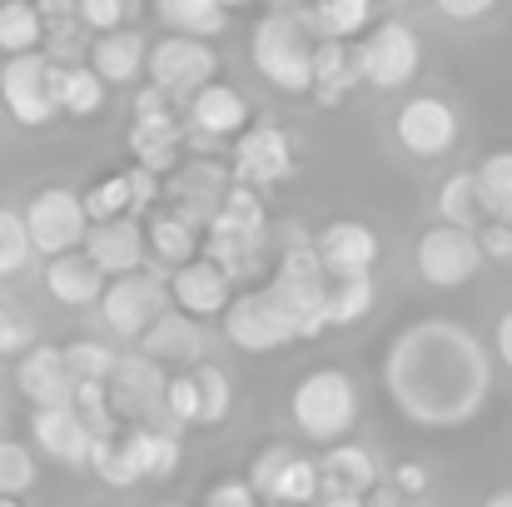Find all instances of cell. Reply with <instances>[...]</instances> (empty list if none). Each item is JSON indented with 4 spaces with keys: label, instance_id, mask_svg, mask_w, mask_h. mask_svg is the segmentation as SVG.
Wrapping results in <instances>:
<instances>
[{
    "label": "cell",
    "instance_id": "obj_1",
    "mask_svg": "<svg viewBox=\"0 0 512 507\" xmlns=\"http://www.w3.org/2000/svg\"><path fill=\"white\" fill-rule=\"evenodd\" d=\"M383 388L418 428H463L493 393V353L483 338L448 319H418L388 343Z\"/></svg>",
    "mask_w": 512,
    "mask_h": 507
},
{
    "label": "cell",
    "instance_id": "obj_2",
    "mask_svg": "<svg viewBox=\"0 0 512 507\" xmlns=\"http://www.w3.org/2000/svg\"><path fill=\"white\" fill-rule=\"evenodd\" d=\"M204 259L214 269H224V279H244V274H259L264 254H269V214H264V199L244 184H229L204 239H199Z\"/></svg>",
    "mask_w": 512,
    "mask_h": 507
},
{
    "label": "cell",
    "instance_id": "obj_3",
    "mask_svg": "<svg viewBox=\"0 0 512 507\" xmlns=\"http://www.w3.org/2000/svg\"><path fill=\"white\" fill-rule=\"evenodd\" d=\"M314 30L304 25V15H294V10H269V15H259V25H254V35H249V60H254V70L274 85V90H284V95H309V70H314Z\"/></svg>",
    "mask_w": 512,
    "mask_h": 507
},
{
    "label": "cell",
    "instance_id": "obj_4",
    "mask_svg": "<svg viewBox=\"0 0 512 507\" xmlns=\"http://www.w3.org/2000/svg\"><path fill=\"white\" fill-rule=\"evenodd\" d=\"M358 408H363L358 383H353L343 368H314V373H304V378L294 383V393H289V418H294V428H299L309 443H324V448L348 443V433H353V423H358Z\"/></svg>",
    "mask_w": 512,
    "mask_h": 507
},
{
    "label": "cell",
    "instance_id": "obj_5",
    "mask_svg": "<svg viewBox=\"0 0 512 507\" xmlns=\"http://www.w3.org/2000/svg\"><path fill=\"white\" fill-rule=\"evenodd\" d=\"M269 294L279 299V309L294 319V334L299 338H319L329 334V314H324V299H329V279L314 259V244L309 239H289L279 264H274V279H269Z\"/></svg>",
    "mask_w": 512,
    "mask_h": 507
},
{
    "label": "cell",
    "instance_id": "obj_6",
    "mask_svg": "<svg viewBox=\"0 0 512 507\" xmlns=\"http://www.w3.org/2000/svg\"><path fill=\"white\" fill-rule=\"evenodd\" d=\"M20 224H25L30 254H45V259H55V254H75V249L85 244V229H90L80 194L65 189V184H50V189L30 194Z\"/></svg>",
    "mask_w": 512,
    "mask_h": 507
},
{
    "label": "cell",
    "instance_id": "obj_7",
    "mask_svg": "<svg viewBox=\"0 0 512 507\" xmlns=\"http://www.w3.org/2000/svg\"><path fill=\"white\" fill-rule=\"evenodd\" d=\"M353 50H358V75L373 90H403L418 75V65H423V40L403 20L373 25L363 35V45H353Z\"/></svg>",
    "mask_w": 512,
    "mask_h": 507
},
{
    "label": "cell",
    "instance_id": "obj_8",
    "mask_svg": "<svg viewBox=\"0 0 512 507\" xmlns=\"http://www.w3.org/2000/svg\"><path fill=\"white\" fill-rule=\"evenodd\" d=\"M145 70H150V85L165 90L174 105H184L194 90H204L219 70V55L209 40H189V35H165L160 45H150L145 55Z\"/></svg>",
    "mask_w": 512,
    "mask_h": 507
},
{
    "label": "cell",
    "instance_id": "obj_9",
    "mask_svg": "<svg viewBox=\"0 0 512 507\" xmlns=\"http://www.w3.org/2000/svg\"><path fill=\"white\" fill-rule=\"evenodd\" d=\"M224 334L234 348H244V353H274V348H284V343H294V319L279 309V299L269 294V289H244V294H234L229 304H224Z\"/></svg>",
    "mask_w": 512,
    "mask_h": 507
},
{
    "label": "cell",
    "instance_id": "obj_10",
    "mask_svg": "<svg viewBox=\"0 0 512 507\" xmlns=\"http://www.w3.org/2000/svg\"><path fill=\"white\" fill-rule=\"evenodd\" d=\"M413 264H418L423 284H433V289H463V284L478 279L483 249H478V239L468 229L433 224V229H423V239L413 249Z\"/></svg>",
    "mask_w": 512,
    "mask_h": 507
},
{
    "label": "cell",
    "instance_id": "obj_11",
    "mask_svg": "<svg viewBox=\"0 0 512 507\" xmlns=\"http://www.w3.org/2000/svg\"><path fill=\"white\" fill-rule=\"evenodd\" d=\"M0 105L15 125L25 130H40L55 120V95H50V60L45 50H30V55H10L0 65Z\"/></svg>",
    "mask_w": 512,
    "mask_h": 507
},
{
    "label": "cell",
    "instance_id": "obj_12",
    "mask_svg": "<svg viewBox=\"0 0 512 507\" xmlns=\"http://www.w3.org/2000/svg\"><path fill=\"white\" fill-rule=\"evenodd\" d=\"M229 174L244 189H269L284 184L294 174V135L279 125H249L244 135H234V155H229Z\"/></svg>",
    "mask_w": 512,
    "mask_h": 507
},
{
    "label": "cell",
    "instance_id": "obj_13",
    "mask_svg": "<svg viewBox=\"0 0 512 507\" xmlns=\"http://www.w3.org/2000/svg\"><path fill=\"white\" fill-rule=\"evenodd\" d=\"M95 309H100L105 329L115 338H140L170 309V289H165V279H155V274H125V279H115V284L100 294Z\"/></svg>",
    "mask_w": 512,
    "mask_h": 507
},
{
    "label": "cell",
    "instance_id": "obj_14",
    "mask_svg": "<svg viewBox=\"0 0 512 507\" xmlns=\"http://www.w3.org/2000/svg\"><path fill=\"white\" fill-rule=\"evenodd\" d=\"M393 135H398V145L413 160H443L458 145V110L448 100H438V95H413L398 110Z\"/></svg>",
    "mask_w": 512,
    "mask_h": 507
},
{
    "label": "cell",
    "instance_id": "obj_15",
    "mask_svg": "<svg viewBox=\"0 0 512 507\" xmlns=\"http://www.w3.org/2000/svg\"><path fill=\"white\" fill-rule=\"evenodd\" d=\"M184 125H189V140L194 145H219V140H234L249 130V100L224 85V80H209L204 90H194L184 100Z\"/></svg>",
    "mask_w": 512,
    "mask_h": 507
},
{
    "label": "cell",
    "instance_id": "obj_16",
    "mask_svg": "<svg viewBox=\"0 0 512 507\" xmlns=\"http://www.w3.org/2000/svg\"><path fill=\"white\" fill-rule=\"evenodd\" d=\"M314 259L324 279H358L378 264V234L363 219H334L314 239Z\"/></svg>",
    "mask_w": 512,
    "mask_h": 507
},
{
    "label": "cell",
    "instance_id": "obj_17",
    "mask_svg": "<svg viewBox=\"0 0 512 507\" xmlns=\"http://www.w3.org/2000/svg\"><path fill=\"white\" fill-rule=\"evenodd\" d=\"M224 189H229L224 165H214V160H184L170 179V199H174L170 214L204 234L209 219H214V209H219V199H224Z\"/></svg>",
    "mask_w": 512,
    "mask_h": 507
},
{
    "label": "cell",
    "instance_id": "obj_18",
    "mask_svg": "<svg viewBox=\"0 0 512 507\" xmlns=\"http://www.w3.org/2000/svg\"><path fill=\"white\" fill-rule=\"evenodd\" d=\"M80 254H85L100 274H115V279L140 274V269H145V224H135L130 214H125V219H110V224H90Z\"/></svg>",
    "mask_w": 512,
    "mask_h": 507
},
{
    "label": "cell",
    "instance_id": "obj_19",
    "mask_svg": "<svg viewBox=\"0 0 512 507\" xmlns=\"http://www.w3.org/2000/svg\"><path fill=\"white\" fill-rule=\"evenodd\" d=\"M170 304L179 314H189L194 324L199 319H219L224 314V304L234 299V284L224 279V269H214L204 254L199 259H189V264H179L170 274Z\"/></svg>",
    "mask_w": 512,
    "mask_h": 507
},
{
    "label": "cell",
    "instance_id": "obj_20",
    "mask_svg": "<svg viewBox=\"0 0 512 507\" xmlns=\"http://www.w3.org/2000/svg\"><path fill=\"white\" fill-rule=\"evenodd\" d=\"M15 388L35 403V408H70V373H65V358L55 343H30L20 358H15Z\"/></svg>",
    "mask_w": 512,
    "mask_h": 507
},
{
    "label": "cell",
    "instance_id": "obj_21",
    "mask_svg": "<svg viewBox=\"0 0 512 507\" xmlns=\"http://www.w3.org/2000/svg\"><path fill=\"white\" fill-rule=\"evenodd\" d=\"M45 294L60 304V309H95L100 294H105V274L75 249V254H55L45 259Z\"/></svg>",
    "mask_w": 512,
    "mask_h": 507
},
{
    "label": "cell",
    "instance_id": "obj_22",
    "mask_svg": "<svg viewBox=\"0 0 512 507\" xmlns=\"http://www.w3.org/2000/svg\"><path fill=\"white\" fill-rule=\"evenodd\" d=\"M30 433H35V443H40V453L45 458H55V463H65V468H85L90 463V433H85V423L75 418V408H35L30 413Z\"/></svg>",
    "mask_w": 512,
    "mask_h": 507
},
{
    "label": "cell",
    "instance_id": "obj_23",
    "mask_svg": "<svg viewBox=\"0 0 512 507\" xmlns=\"http://www.w3.org/2000/svg\"><path fill=\"white\" fill-rule=\"evenodd\" d=\"M145 35L140 30H110V35H95L90 50H85V65L100 75V85H130L145 75Z\"/></svg>",
    "mask_w": 512,
    "mask_h": 507
},
{
    "label": "cell",
    "instance_id": "obj_24",
    "mask_svg": "<svg viewBox=\"0 0 512 507\" xmlns=\"http://www.w3.org/2000/svg\"><path fill=\"white\" fill-rule=\"evenodd\" d=\"M105 393H110V408H115V413H150V408L160 403V393H165V373H160V363H150L145 353H130V358L115 363Z\"/></svg>",
    "mask_w": 512,
    "mask_h": 507
},
{
    "label": "cell",
    "instance_id": "obj_25",
    "mask_svg": "<svg viewBox=\"0 0 512 507\" xmlns=\"http://www.w3.org/2000/svg\"><path fill=\"white\" fill-rule=\"evenodd\" d=\"M358 85H363L358 50L348 40H319L314 45V70H309V95L319 105H339L343 95H353Z\"/></svg>",
    "mask_w": 512,
    "mask_h": 507
},
{
    "label": "cell",
    "instance_id": "obj_26",
    "mask_svg": "<svg viewBox=\"0 0 512 507\" xmlns=\"http://www.w3.org/2000/svg\"><path fill=\"white\" fill-rule=\"evenodd\" d=\"M140 353L150 363H199L204 358V329L179 314V309H165L145 334H140Z\"/></svg>",
    "mask_w": 512,
    "mask_h": 507
},
{
    "label": "cell",
    "instance_id": "obj_27",
    "mask_svg": "<svg viewBox=\"0 0 512 507\" xmlns=\"http://www.w3.org/2000/svg\"><path fill=\"white\" fill-rule=\"evenodd\" d=\"M120 443V458L130 463V473L145 483H165L174 478V468H179V438L165 433V428H130L125 438H115Z\"/></svg>",
    "mask_w": 512,
    "mask_h": 507
},
{
    "label": "cell",
    "instance_id": "obj_28",
    "mask_svg": "<svg viewBox=\"0 0 512 507\" xmlns=\"http://www.w3.org/2000/svg\"><path fill=\"white\" fill-rule=\"evenodd\" d=\"M319 478H324V493H353V498H363V493L378 488L383 468L373 463L368 448L334 443V448H324V458H319Z\"/></svg>",
    "mask_w": 512,
    "mask_h": 507
},
{
    "label": "cell",
    "instance_id": "obj_29",
    "mask_svg": "<svg viewBox=\"0 0 512 507\" xmlns=\"http://www.w3.org/2000/svg\"><path fill=\"white\" fill-rule=\"evenodd\" d=\"M50 95H55V115L70 120H90L105 105V85L90 65H50Z\"/></svg>",
    "mask_w": 512,
    "mask_h": 507
},
{
    "label": "cell",
    "instance_id": "obj_30",
    "mask_svg": "<svg viewBox=\"0 0 512 507\" xmlns=\"http://www.w3.org/2000/svg\"><path fill=\"white\" fill-rule=\"evenodd\" d=\"M179 150H184V120L170 125H130V155L145 174H174L179 169Z\"/></svg>",
    "mask_w": 512,
    "mask_h": 507
},
{
    "label": "cell",
    "instance_id": "obj_31",
    "mask_svg": "<svg viewBox=\"0 0 512 507\" xmlns=\"http://www.w3.org/2000/svg\"><path fill=\"white\" fill-rule=\"evenodd\" d=\"M368 20H373V0H309L304 15L314 40H353L358 30H368Z\"/></svg>",
    "mask_w": 512,
    "mask_h": 507
},
{
    "label": "cell",
    "instance_id": "obj_32",
    "mask_svg": "<svg viewBox=\"0 0 512 507\" xmlns=\"http://www.w3.org/2000/svg\"><path fill=\"white\" fill-rule=\"evenodd\" d=\"M155 15L170 25V35H189V40H209L229 25V10L219 0H155Z\"/></svg>",
    "mask_w": 512,
    "mask_h": 507
},
{
    "label": "cell",
    "instance_id": "obj_33",
    "mask_svg": "<svg viewBox=\"0 0 512 507\" xmlns=\"http://www.w3.org/2000/svg\"><path fill=\"white\" fill-rule=\"evenodd\" d=\"M473 184H478L483 219L488 224H512V150L488 155L483 165L473 169Z\"/></svg>",
    "mask_w": 512,
    "mask_h": 507
},
{
    "label": "cell",
    "instance_id": "obj_34",
    "mask_svg": "<svg viewBox=\"0 0 512 507\" xmlns=\"http://www.w3.org/2000/svg\"><path fill=\"white\" fill-rule=\"evenodd\" d=\"M199 229H189L184 219H174L170 209H160V214H150V224H145V249H155L170 269L179 264H189V259H199Z\"/></svg>",
    "mask_w": 512,
    "mask_h": 507
},
{
    "label": "cell",
    "instance_id": "obj_35",
    "mask_svg": "<svg viewBox=\"0 0 512 507\" xmlns=\"http://www.w3.org/2000/svg\"><path fill=\"white\" fill-rule=\"evenodd\" d=\"M373 274H358V279H329V299H324V314H329V329H353L373 314Z\"/></svg>",
    "mask_w": 512,
    "mask_h": 507
},
{
    "label": "cell",
    "instance_id": "obj_36",
    "mask_svg": "<svg viewBox=\"0 0 512 507\" xmlns=\"http://www.w3.org/2000/svg\"><path fill=\"white\" fill-rule=\"evenodd\" d=\"M45 45V20L30 0H0V50L10 55H30Z\"/></svg>",
    "mask_w": 512,
    "mask_h": 507
},
{
    "label": "cell",
    "instance_id": "obj_37",
    "mask_svg": "<svg viewBox=\"0 0 512 507\" xmlns=\"http://www.w3.org/2000/svg\"><path fill=\"white\" fill-rule=\"evenodd\" d=\"M438 214H443V224L468 229V234L488 224V219H483V204H478L473 169H458V174H448V179H443V189H438Z\"/></svg>",
    "mask_w": 512,
    "mask_h": 507
},
{
    "label": "cell",
    "instance_id": "obj_38",
    "mask_svg": "<svg viewBox=\"0 0 512 507\" xmlns=\"http://www.w3.org/2000/svg\"><path fill=\"white\" fill-rule=\"evenodd\" d=\"M60 358H65L70 383H110V373L120 363V353L105 338H75V343L60 348Z\"/></svg>",
    "mask_w": 512,
    "mask_h": 507
},
{
    "label": "cell",
    "instance_id": "obj_39",
    "mask_svg": "<svg viewBox=\"0 0 512 507\" xmlns=\"http://www.w3.org/2000/svg\"><path fill=\"white\" fill-rule=\"evenodd\" d=\"M319 493H324L319 463L294 453V458L284 463V473L274 478V488H269V503H274V507H309V503H319Z\"/></svg>",
    "mask_w": 512,
    "mask_h": 507
},
{
    "label": "cell",
    "instance_id": "obj_40",
    "mask_svg": "<svg viewBox=\"0 0 512 507\" xmlns=\"http://www.w3.org/2000/svg\"><path fill=\"white\" fill-rule=\"evenodd\" d=\"M194 388H199V428L224 423L229 408H234V383H229V373L214 368V363H204V368L194 373Z\"/></svg>",
    "mask_w": 512,
    "mask_h": 507
},
{
    "label": "cell",
    "instance_id": "obj_41",
    "mask_svg": "<svg viewBox=\"0 0 512 507\" xmlns=\"http://www.w3.org/2000/svg\"><path fill=\"white\" fill-rule=\"evenodd\" d=\"M80 204H85V219L90 224H110V219H125L130 214V184H125V174H110V179H95L85 194H80Z\"/></svg>",
    "mask_w": 512,
    "mask_h": 507
},
{
    "label": "cell",
    "instance_id": "obj_42",
    "mask_svg": "<svg viewBox=\"0 0 512 507\" xmlns=\"http://www.w3.org/2000/svg\"><path fill=\"white\" fill-rule=\"evenodd\" d=\"M35 488V458L25 443L0 438V498H20Z\"/></svg>",
    "mask_w": 512,
    "mask_h": 507
},
{
    "label": "cell",
    "instance_id": "obj_43",
    "mask_svg": "<svg viewBox=\"0 0 512 507\" xmlns=\"http://www.w3.org/2000/svg\"><path fill=\"white\" fill-rule=\"evenodd\" d=\"M135 10H140V0H75V20H80V30H90V35L125 30Z\"/></svg>",
    "mask_w": 512,
    "mask_h": 507
},
{
    "label": "cell",
    "instance_id": "obj_44",
    "mask_svg": "<svg viewBox=\"0 0 512 507\" xmlns=\"http://www.w3.org/2000/svg\"><path fill=\"white\" fill-rule=\"evenodd\" d=\"M30 259H35V254H30V239H25L20 214L0 204V279L25 274V264H30Z\"/></svg>",
    "mask_w": 512,
    "mask_h": 507
},
{
    "label": "cell",
    "instance_id": "obj_45",
    "mask_svg": "<svg viewBox=\"0 0 512 507\" xmlns=\"http://www.w3.org/2000/svg\"><path fill=\"white\" fill-rule=\"evenodd\" d=\"M160 408L170 413V423H174V428H194V423H199V388H194V373H179V378H165Z\"/></svg>",
    "mask_w": 512,
    "mask_h": 507
},
{
    "label": "cell",
    "instance_id": "obj_46",
    "mask_svg": "<svg viewBox=\"0 0 512 507\" xmlns=\"http://www.w3.org/2000/svg\"><path fill=\"white\" fill-rule=\"evenodd\" d=\"M294 458V448H264V453H254V463H249V493L254 498H264L269 503V488H274V478L284 473V463Z\"/></svg>",
    "mask_w": 512,
    "mask_h": 507
},
{
    "label": "cell",
    "instance_id": "obj_47",
    "mask_svg": "<svg viewBox=\"0 0 512 507\" xmlns=\"http://www.w3.org/2000/svg\"><path fill=\"white\" fill-rule=\"evenodd\" d=\"M170 120H179V105H174L165 90L145 85V90L135 95V125H170Z\"/></svg>",
    "mask_w": 512,
    "mask_h": 507
},
{
    "label": "cell",
    "instance_id": "obj_48",
    "mask_svg": "<svg viewBox=\"0 0 512 507\" xmlns=\"http://www.w3.org/2000/svg\"><path fill=\"white\" fill-rule=\"evenodd\" d=\"M388 483H393V498H418V493H428V483H433V473L423 468V463H398L393 473H388Z\"/></svg>",
    "mask_w": 512,
    "mask_h": 507
},
{
    "label": "cell",
    "instance_id": "obj_49",
    "mask_svg": "<svg viewBox=\"0 0 512 507\" xmlns=\"http://www.w3.org/2000/svg\"><path fill=\"white\" fill-rule=\"evenodd\" d=\"M473 239H478L483 259H512V224H483V229H473Z\"/></svg>",
    "mask_w": 512,
    "mask_h": 507
},
{
    "label": "cell",
    "instance_id": "obj_50",
    "mask_svg": "<svg viewBox=\"0 0 512 507\" xmlns=\"http://www.w3.org/2000/svg\"><path fill=\"white\" fill-rule=\"evenodd\" d=\"M433 5H438V15H448L458 25H473V20H483V15L498 10V0H433Z\"/></svg>",
    "mask_w": 512,
    "mask_h": 507
},
{
    "label": "cell",
    "instance_id": "obj_51",
    "mask_svg": "<svg viewBox=\"0 0 512 507\" xmlns=\"http://www.w3.org/2000/svg\"><path fill=\"white\" fill-rule=\"evenodd\" d=\"M125 184H130V209H150L155 199H160V179L155 174H145V169H125Z\"/></svg>",
    "mask_w": 512,
    "mask_h": 507
},
{
    "label": "cell",
    "instance_id": "obj_52",
    "mask_svg": "<svg viewBox=\"0 0 512 507\" xmlns=\"http://www.w3.org/2000/svg\"><path fill=\"white\" fill-rule=\"evenodd\" d=\"M204 507H259V498L249 493V483H214L204 493Z\"/></svg>",
    "mask_w": 512,
    "mask_h": 507
},
{
    "label": "cell",
    "instance_id": "obj_53",
    "mask_svg": "<svg viewBox=\"0 0 512 507\" xmlns=\"http://www.w3.org/2000/svg\"><path fill=\"white\" fill-rule=\"evenodd\" d=\"M493 353L503 358V368L512 373V309L498 319V329H493Z\"/></svg>",
    "mask_w": 512,
    "mask_h": 507
},
{
    "label": "cell",
    "instance_id": "obj_54",
    "mask_svg": "<svg viewBox=\"0 0 512 507\" xmlns=\"http://www.w3.org/2000/svg\"><path fill=\"white\" fill-rule=\"evenodd\" d=\"M314 507H368L363 498H353V493H324Z\"/></svg>",
    "mask_w": 512,
    "mask_h": 507
},
{
    "label": "cell",
    "instance_id": "obj_55",
    "mask_svg": "<svg viewBox=\"0 0 512 507\" xmlns=\"http://www.w3.org/2000/svg\"><path fill=\"white\" fill-rule=\"evenodd\" d=\"M483 507H512V493H493V498H488Z\"/></svg>",
    "mask_w": 512,
    "mask_h": 507
},
{
    "label": "cell",
    "instance_id": "obj_56",
    "mask_svg": "<svg viewBox=\"0 0 512 507\" xmlns=\"http://www.w3.org/2000/svg\"><path fill=\"white\" fill-rule=\"evenodd\" d=\"M0 507H25L20 498H0Z\"/></svg>",
    "mask_w": 512,
    "mask_h": 507
},
{
    "label": "cell",
    "instance_id": "obj_57",
    "mask_svg": "<svg viewBox=\"0 0 512 507\" xmlns=\"http://www.w3.org/2000/svg\"><path fill=\"white\" fill-rule=\"evenodd\" d=\"M219 5H224V10H234V5H249V0H219Z\"/></svg>",
    "mask_w": 512,
    "mask_h": 507
},
{
    "label": "cell",
    "instance_id": "obj_58",
    "mask_svg": "<svg viewBox=\"0 0 512 507\" xmlns=\"http://www.w3.org/2000/svg\"><path fill=\"white\" fill-rule=\"evenodd\" d=\"M388 5H408V0H388Z\"/></svg>",
    "mask_w": 512,
    "mask_h": 507
},
{
    "label": "cell",
    "instance_id": "obj_59",
    "mask_svg": "<svg viewBox=\"0 0 512 507\" xmlns=\"http://www.w3.org/2000/svg\"><path fill=\"white\" fill-rule=\"evenodd\" d=\"M165 507H179V503H165Z\"/></svg>",
    "mask_w": 512,
    "mask_h": 507
},
{
    "label": "cell",
    "instance_id": "obj_60",
    "mask_svg": "<svg viewBox=\"0 0 512 507\" xmlns=\"http://www.w3.org/2000/svg\"><path fill=\"white\" fill-rule=\"evenodd\" d=\"M269 5H279V0H269Z\"/></svg>",
    "mask_w": 512,
    "mask_h": 507
},
{
    "label": "cell",
    "instance_id": "obj_61",
    "mask_svg": "<svg viewBox=\"0 0 512 507\" xmlns=\"http://www.w3.org/2000/svg\"><path fill=\"white\" fill-rule=\"evenodd\" d=\"M264 507H274V503H264Z\"/></svg>",
    "mask_w": 512,
    "mask_h": 507
}]
</instances>
